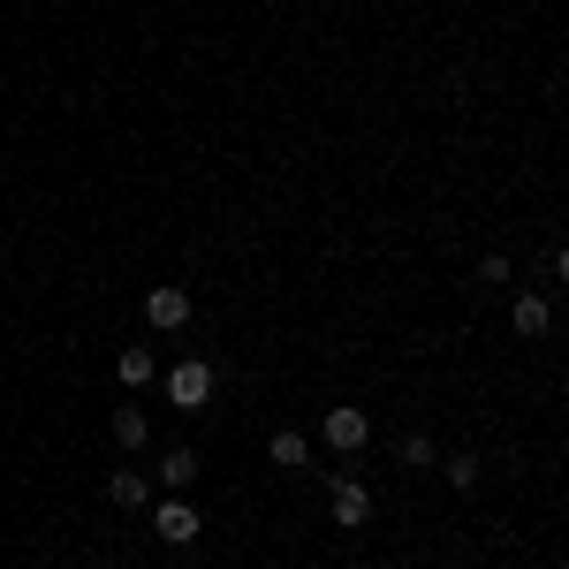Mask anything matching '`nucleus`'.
Returning <instances> with one entry per match:
<instances>
[{"mask_svg": "<svg viewBox=\"0 0 569 569\" xmlns=\"http://www.w3.org/2000/svg\"><path fill=\"white\" fill-rule=\"evenodd\" d=\"M402 463H410V471H433V463H440V448H433L426 433H402Z\"/></svg>", "mask_w": 569, "mask_h": 569, "instance_id": "ddd939ff", "label": "nucleus"}, {"mask_svg": "<svg viewBox=\"0 0 569 569\" xmlns=\"http://www.w3.org/2000/svg\"><path fill=\"white\" fill-rule=\"evenodd\" d=\"M107 426H114V440H122V448H144V440H152V418H144L137 402H122V410H114Z\"/></svg>", "mask_w": 569, "mask_h": 569, "instance_id": "1a4fd4ad", "label": "nucleus"}, {"mask_svg": "<svg viewBox=\"0 0 569 569\" xmlns=\"http://www.w3.org/2000/svg\"><path fill=\"white\" fill-rule=\"evenodd\" d=\"M168 395H176V410H206L213 402V365L206 357H182L176 372H168Z\"/></svg>", "mask_w": 569, "mask_h": 569, "instance_id": "f257e3e1", "label": "nucleus"}, {"mask_svg": "<svg viewBox=\"0 0 569 569\" xmlns=\"http://www.w3.org/2000/svg\"><path fill=\"white\" fill-rule=\"evenodd\" d=\"M479 281H493V289H501V281H509V259H501V251H486V259H479Z\"/></svg>", "mask_w": 569, "mask_h": 569, "instance_id": "4468645a", "label": "nucleus"}, {"mask_svg": "<svg viewBox=\"0 0 569 569\" xmlns=\"http://www.w3.org/2000/svg\"><path fill=\"white\" fill-rule=\"evenodd\" d=\"M114 372H122V388H152L160 365H152V350H122V357H114Z\"/></svg>", "mask_w": 569, "mask_h": 569, "instance_id": "9b49d317", "label": "nucleus"}, {"mask_svg": "<svg viewBox=\"0 0 569 569\" xmlns=\"http://www.w3.org/2000/svg\"><path fill=\"white\" fill-rule=\"evenodd\" d=\"M479 471H486V463H479V456H471V448H463V456H448V463H440V479L456 486V493H471V486H479Z\"/></svg>", "mask_w": 569, "mask_h": 569, "instance_id": "f8f14e48", "label": "nucleus"}, {"mask_svg": "<svg viewBox=\"0 0 569 569\" xmlns=\"http://www.w3.org/2000/svg\"><path fill=\"white\" fill-rule=\"evenodd\" d=\"M266 456H273L281 471H297V463H305V456H311V440H305V433H289V426H281V433L266 440Z\"/></svg>", "mask_w": 569, "mask_h": 569, "instance_id": "9d476101", "label": "nucleus"}, {"mask_svg": "<svg viewBox=\"0 0 569 569\" xmlns=\"http://www.w3.org/2000/svg\"><path fill=\"white\" fill-rule=\"evenodd\" d=\"M319 440H327V448H342V456H357V448L372 440V418L342 402V410H327V418H319Z\"/></svg>", "mask_w": 569, "mask_h": 569, "instance_id": "f03ea898", "label": "nucleus"}, {"mask_svg": "<svg viewBox=\"0 0 569 569\" xmlns=\"http://www.w3.org/2000/svg\"><path fill=\"white\" fill-rule=\"evenodd\" d=\"M372 569H395V562H372Z\"/></svg>", "mask_w": 569, "mask_h": 569, "instance_id": "2eb2a0df", "label": "nucleus"}, {"mask_svg": "<svg viewBox=\"0 0 569 569\" xmlns=\"http://www.w3.org/2000/svg\"><path fill=\"white\" fill-rule=\"evenodd\" d=\"M365 517H372V493H365L357 479H335V525H342V531H357Z\"/></svg>", "mask_w": 569, "mask_h": 569, "instance_id": "39448f33", "label": "nucleus"}, {"mask_svg": "<svg viewBox=\"0 0 569 569\" xmlns=\"http://www.w3.org/2000/svg\"><path fill=\"white\" fill-rule=\"evenodd\" d=\"M107 501H114V509H144V501H152V479H144V471H114V479H107Z\"/></svg>", "mask_w": 569, "mask_h": 569, "instance_id": "0eeeda50", "label": "nucleus"}, {"mask_svg": "<svg viewBox=\"0 0 569 569\" xmlns=\"http://www.w3.org/2000/svg\"><path fill=\"white\" fill-rule=\"evenodd\" d=\"M206 479V471H198V448H168V456H160V486H168V493H182V486H198Z\"/></svg>", "mask_w": 569, "mask_h": 569, "instance_id": "423d86ee", "label": "nucleus"}, {"mask_svg": "<svg viewBox=\"0 0 569 569\" xmlns=\"http://www.w3.org/2000/svg\"><path fill=\"white\" fill-rule=\"evenodd\" d=\"M547 319H555V311H547V297H517V305H509V327H517V335H547Z\"/></svg>", "mask_w": 569, "mask_h": 569, "instance_id": "6e6552de", "label": "nucleus"}, {"mask_svg": "<svg viewBox=\"0 0 569 569\" xmlns=\"http://www.w3.org/2000/svg\"><path fill=\"white\" fill-rule=\"evenodd\" d=\"M152 531H160V547H190V539H198V509H190V501H160V509H152Z\"/></svg>", "mask_w": 569, "mask_h": 569, "instance_id": "7ed1b4c3", "label": "nucleus"}, {"mask_svg": "<svg viewBox=\"0 0 569 569\" xmlns=\"http://www.w3.org/2000/svg\"><path fill=\"white\" fill-rule=\"evenodd\" d=\"M144 319H152L160 335L190 327V289H144Z\"/></svg>", "mask_w": 569, "mask_h": 569, "instance_id": "20e7f679", "label": "nucleus"}]
</instances>
